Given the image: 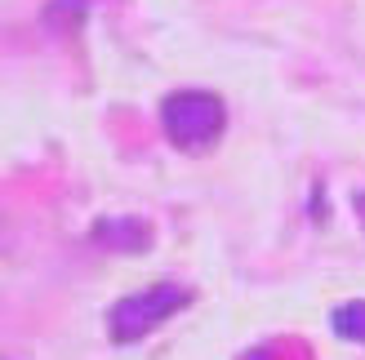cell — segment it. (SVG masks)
I'll use <instances>...</instances> for the list:
<instances>
[{
  "label": "cell",
  "instance_id": "1",
  "mask_svg": "<svg viewBox=\"0 0 365 360\" xmlns=\"http://www.w3.org/2000/svg\"><path fill=\"white\" fill-rule=\"evenodd\" d=\"M223 98H214L210 89H178L160 102V129L178 152H205L223 138Z\"/></svg>",
  "mask_w": 365,
  "mask_h": 360
},
{
  "label": "cell",
  "instance_id": "2",
  "mask_svg": "<svg viewBox=\"0 0 365 360\" xmlns=\"http://www.w3.org/2000/svg\"><path fill=\"white\" fill-rule=\"evenodd\" d=\"M182 307H187V290H182V285H152V290H138L130 298H120L116 307L107 312V334H112V343H138L143 334L165 325Z\"/></svg>",
  "mask_w": 365,
  "mask_h": 360
},
{
  "label": "cell",
  "instance_id": "3",
  "mask_svg": "<svg viewBox=\"0 0 365 360\" xmlns=\"http://www.w3.org/2000/svg\"><path fill=\"white\" fill-rule=\"evenodd\" d=\"M334 329L343 338H356V343H365V302H348V307L334 312Z\"/></svg>",
  "mask_w": 365,
  "mask_h": 360
},
{
  "label": "cell",
  "instance_id": "4",
  "mask_svg": "<svg viewBox=\"0 0 365 360\" xmlns=\"http://www.w3.org/2000/svg\"><path fill=\"white\" fill-rule=\"evenodd\" d=\"M356 213H361V223H365V191L356 196Z\"/></svg>",
  "mask_w": 365,
  "mask_h": 360
}]
</instances>
